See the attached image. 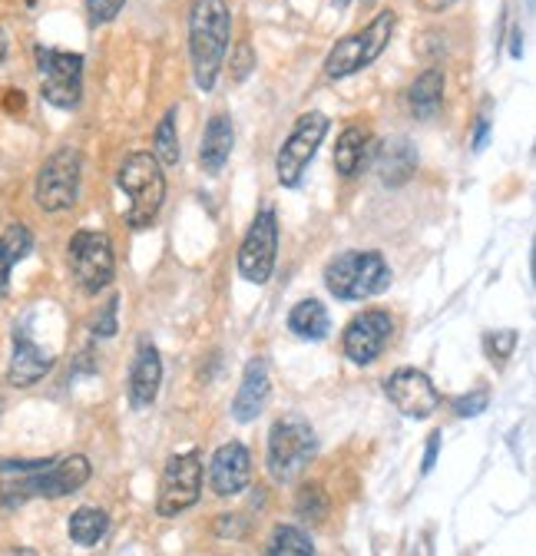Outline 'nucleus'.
I'll list each match as a JSON object with an SVG mask.
<instances>
[{
    "label": "nucleus",
    "mask_w": 536,
    "mask_h": 556,
    "mask_svg": "<svg viewBox=\"0 0 536 556\" xmlns=\"http://www.w3.org/2000/svg\"><path fill=\"white\" fill-rule=\"evenodd\" d=\"M232 11L226 0H192L189 8V56L195 87L209 93L219 80L222 60L229 53Z\"/></svg>",
    "instance_id": "nucleus-1"
},
{
    "label": "nucleus",
    "mask_w": 536,
    "mask_h": 556,
    "mask_svg": "<svg viewBox=\"0 0 536 556\" xmlns=\"http://www.w3.org/2000/svg\"><path fill=\"white\" fill-rule=\"evenodd\" d=\"M90 473H93V467L84 454L47 460L34 470L8 473V480H0V501L8 507H21L24 501H34V497H47V501L71 497L90 480Z\"/></svg>",
    "instance_id": "nucleus-2"
},
{
    "label": "nucleus",
    "mask_w": 536,
    "mask_h": 556,
    "mask_svg": "<svg viewBox=\"0 0 536 556\" xmlns=\"http://www.w3.org/2000/svg\"><path fill=\"white\" fill-rule=\"evenodd\" d=\"M116 186L126 195V226L146 229L163 208L166 199V176L153 153H132L123 160L116 173Z\"/></svg>",
    "instance_id": "nucleus-3"
},
{
    "label": "nucleus",
    "mask_w": 536,
    "mask_h": 556,
    "mask_svg": "<svg viewBox=\"0 0 536 556\" xmlns=\"http://www.w3.org/2000/svg\"><path fill=\"white\" fill-rule=\"evenodd\" d=\"M324 286L334 299L361 302L387 292L391 268L381 252H342L324 265Z\"/></svg>",
    "instance_id": "nucleus-4"
},
{
    "label": "nucleus",
    "mask_w": 536,
    "mask_h": 556,
    "mask_svg": "<svg viewBox=\"0 0 536 556\" xmlns=\"http://www.w3.org/2000/svg\"><path fill=\"white\" fill-rule=\"evenodd\" d=\"M315 454H318V438H315L311 425L298 414L279 417V421L272 425V431H268L265 464H268V473H272L276 483L298 480Z\"/></svg>",
    "instance_id": "nucleus-5"
},
{
    "label": "nucleus",
    "mask_w": 536,
    "mask_h": 556,
    "mask_svg": "<svg viewBox=\"0 0 536 556\" xmlns=\"http://www.w3.org/2000/svg\"><path fill=\"white\" fill-rule=\"evenodd\" d=\"M394 24H397V14L394 11H381L365 30L358 34H348L345 40H339L328 56H324V77L331 80H345L358 70L371 66L391 43V34H394Z\"/></svg>",
    "instance_id": "nucleus-6"
},
{
    "label": "nucleus",
    "mask_w": 536,
    "mask_h": 556,
    "mask_svg": "<svg viewBox=\"0 0 536 556\" xmlns=\"http://www.w3.org/2000/svg\"><path fill=\"white\" fill-rule=\"evenodd\" d=\"M66 265H71L77 286L87 295L103 292L116 275V255L110 236L100 229H80L71 239V245H66Z\"/></svg>",
    "instance_id": "nucleus-7"
},
{
    "label": "nucleus",
    "mask_w": 536,
    "mask_h": 556,
    "mask_svg": "<svg viewBox=\"0 0 536 556\" xmlns=\"http://www.w3.org/2000/svg\"><path fill=\"white\" fill-rule=\"evenodd\" d=\"M80 153L63 147L56 150L37 173V186H34V199L43 213H66L74 208L80 199Z\"/></svg>",
    "instance_id": "nucleus-8"
},
{
    "label": "nucleus",
    "mask_w": 536,
    "mask_h": 556,
    "mask_svg": "<svg viewBox=\"0 0 536 556\" xmlns=\"http://www.w3.org/2000/svg\"><path fill=\"white\" fill-rule=\"evenodd\" d=\"M37 74L40 93L50 106L74 110L84 97V56L63 53L50 47H37Z\"/></svg>",
    "instance_id": "nucleus-9"
},
{
    "label": "nucleus",
    "mask_w": 536,
    "mask_h": 556,
    "mask_svg": "<svg viewBox=\"0 0 536 556\" xmlns=\"http://www.w3.org/2000/svg\"><path fill=\"white\" fill-rule=\"evenodd\" d=\"M276 255H279V219L272 205H261L239 245V271L245 282L265 286L276 271Z\"/></svg>",
    "instance_id": "nucleus-10"
},
{
    "label": "nucleus",
    "mask_w": 536,
    "mask_h": 556,
    "mask_svg": "<svg viewBox=\"0 0 536 556\" xmlns=\"http://www.w3.org/2000/svg\"><path fill=\"white\" fill-rule=\"evenodd\" d=\"M328 126H331L328 116L318 113V110L302 113V116L295 119L289 139H285L282 150H279V160H276V176H279L282 186L295 189V186L302 182L308 163L315 160V153H318V147H321V139L328 136Z\"/></svg>",
    "instance_id": "nucleus-11"
},
{
    "label": "nucleus",
    "mask_w": 536,
    "mask_h": 556,
    "mask_svg": "<svg viewBox=\"0 0 536 556\" xmlns=\"http://www.w3.org/2000/svg\"><path fill=\"white\" fill-rule=\"evenodd\" d=\"M199 494H203V460H199L195 451L173 454L166 460L163 480H159V501H156L159 517H176V514L195 507Z\"/></svg>",
    "instance_id": "nucleus-12"
},
{
    "label": "nucleus",
    "mask_w": 536,
    "mask_h": 556,
    "mask_svg": "<svg viewBox=\"0 0 536 556\" xmlns=\"http://www.w3.org/2000/svg\"><path fill=\"white\" fill-rule=\"evenodd\" d=\"M384 394L400 414L411 417V421H427V417L441 407V394H437L434 381L418 368H397L387 378Z\"/></svg>",
    "instance_id": "nucleus-13"
},
{
    "label": "nucleus",
    "mask_w": 536,
    "mask_h": 556,
    "mask_svg": "<svg viewBox=\"0 0 536 556\" xmlns=\"http://www.w3.org/2000/svg\"><path fill=\"white\" fill-rule=\"evenodd\" d=\"M394 334V318L381 308H371V312H361L348 321L345 334H342V344H345V355L348 362L355 365H371Z\"/></svg>",
    "instance_id": "nucleus-14"
},
{
    "label": "nucleus",
    "mask_w": 536,
    "mask_h": 556,
    "mask_svg": "<svg viewBox=\"0 0 536 556\" xmlns=\"http://www.w3.org/2000/svg\"><path fill=\"white\" fill-rule=\"evenodd\" d=\"M252 483V454L242 441H229L213 454L209 486L216 497H235Z\"/></svg>",
    "instance_id": "nucleus-15"
},
{
    "label": "nucleus",
    "mask_w": 536,
    "mask_h": 556,
    "mask_svg": "<svg viewBox=\"0 0 536 556\" xmlns=\"http://www.w3.org/2000/svg\"><path fill=\"white\" fill-rule=\"evenodd\" d=\"M159 384H163V358H159V348L153 341H140L137 348V358H132V368H129V404L143 410L156 401L159 394Z\"/></svg>",
    "instance_id": "nucleus-16"
},
{
    "label": "nucleus",
    "mask_w": 536,
    "mask_h": 556,
    "mask_svg": "<svg viewBox=\"0 0 536 556\" xmlns=\"http://www.w3.org/2000/svg\"><path fill=\"white\" fill-rule=\"evenodd\" d=\"M268 397H272V378H268V365L265 358H252L245 365V375H242V384L235 391V401H232V417L239 425H248L255 417L265 410Z\"/></svg>",
    "instance_id": "nucleus-17"
},
{
    "label": "nucleus",
    "mask_w": 536,
    "mask_h": 556,
    "mask_svg": "<svg viewBox=\"0 0 536 556\" xmlns=\"http://www.w3.org/2000/svg\"><path fill=\"white\" fill-rule=\"evenodd\" d=\"M235 147V129H232V116L229 113H216L203 132V150H199V166H203L206 176H219L232 156Z\"/></svg>",
    "instance_id": "nucleus-18"
},
{
    "label": "nucleus",
    "mask_w": 536,
    "mask_h": 556,
    "mask_svg": "<svg viewBox=\"0 0 536 556\" xmlns=\"http://www.w3.org/2000/svg\"><path fill=\"white\" fill-rule=\"evenodd\" d=\"M53 368V358L43 352L37 341H30L24 331L14 334V355H11V368H8V381L14 388H30L37 384L47 371Z\"/></svg>",
    "instance_id": "nucleus-19"
},
{
    "label": "nucleus",
    "mask_w": 536,
    "mask_h": 556,
    "mask_svg": "<svg viewBox=\"0 0 536 556\" xmlns=\"http://www.w3.org/2000/svg\"><path fill=\"white\" fill-rule=\"evenodd\" d=\"M418 169V150L405 136H394L378 150V179L384 186H405Z\"/></svg>",
    "instance_id": "nucleus-20"
},
{
    "label": "nucleus",
    "mask_w": 536,
    "mask_h": 556,
    "mask_svg": "<svg viewBox=\"0 0 536 556\" xmlns=\"http://www.w3.org/2000/svg\"><path fill=\"white\" fill-rule=\"evenodd\" d=\"M34 249V236L27 226L14 223L4 229V236H0V295L11 292V271L17 262H24Z\"/></svg>",
    "instance_id": "nucleus-21"
},
{
    "label": "nucleus",
    "mask_w": 536,
    "mask_h": 556,
    "mask_svg": "<svg viewBox=\"0 0 536 556\" xmlns=\"http://www.w3.org/2000/svg\"><path fill=\"white\" fill-rule=\"evenodd\" d=\"M444 103V70L427 66L408 90V106L418 119H431Z\"/></svg>",
    "instance_id": "nucleus-22"
},
{
    "label": "nucleus",
    "mask_w": 536,
    "mask_h": 556,
    "mask_svg": "<svg viewBox=\"0 0 536 556\" xmlns=\"http://www.w3.org/2000/svg\"><path fill=\"white\" fill-rule=\"evenodd\" d=\"M368 150H371V132L365 126H348L339 136V143H334V169L342 176H355L365 166Z\"/></svg>",
    "instance_id": "nucleus-23"
},
{
    "label": "nucleus",
    "mask_w": 536,
    "mask_h": 556,
    "mask_svg": "<svg viewBox=\"0 0 536 556\" xmlns=\"http://www.w3.org/2000/svg\"><path fill=\"white\" fill-rule=\"evenodd\" d=\"M289 328L305 341H321L331 331V315L318 299H305L289 312Z\"/></svg>",
    "instance_id": "nucleus-24"
},
{
    "label": "nucleus",
    "mask_w": 536,
    "mask_h": 556,
    "mask_svg": "<svg viewBox=\"0 0 536 556\" xmlns=\"http://www.w3.org/2000/svg\"><path fill=\"white\" fill-rule=\"evenodd\" d=\"M66 530H71V540L77 546H97L110 530V517L100 507H80L71 517V523H66Z\"/></svg>",
    "instance_id": "nucleus-25"
},
{
    "label": "nucleus",
    "mask_w": 536,
    "mask_h": 556,
    "mask_svg": "<svg viewBox=\"0 0 536 556\" xmlns=\"http://www.w3.org/2000/svg\"><path fill=\"white\" fill-rule=\"evenodd\" d=\"M265 553L268 556H311L315 553V543L305 530L285 523V527H276L272 536L265 543Z\"/></svg>",
    "instance_id": "nucleus-26"
},
{
    "label": "nucleus",
    "mask_w": 536,
    "mask_h": 556,
    "mask_svg": "<svg viewBox=\"0 0 536 556\" xmlns=\"http://www.w3.org/2000/svg\"><path fill=\"white\" fill-rule=\"evenodd\" d=\"M153 156L159 160V166H176L182 156L179 132H176V110H166V116L159 119V126L153 132Z\"/></svg>",
    "instance_id": "nucleus-27"
},
{
    "label": "nucleus",
    "mask_w": 536,
    "mask_h": 556,
    "mask_svg": "<svg viewBox=\"0 0 536 556\" xmlns=\"http://www.w3.org/2000/svg\"><path fill=\"white\" fill-rule=\"evenodd\" d=\"M324 510H328V497H324L321 486H318V483L302 486L298 497H295V514H298V520L318 523V520L324 517Z\"/></svg>",
    "instance_id": "nucleus-28"
},
{
    "label": "nucleus",
    "mask_w": 536,
    "mask_h": 556,
    "mask_svg": "<svg viewBox=\"0 0 536 556\" xmlns=\"http://www.w3.org/2000/svg\"><path fill=\"white\" fill-rule=\"evenodd\" d=\"M516 341H520V334H516L513 328H503V331H490V334L484 338V348H487V355H490V358L507 362V358L513 355Z\"/></svg>",
    "instance_id": "nucleus-29"
},
{
    "label": "nucleus",
    "mask_w": 536,
    "mask_h": 556,
    "mask_svg": "<svg viewBox=\"0 0 536 556\" xmlns=\"http://www.w3.org/2000/svg\"><path fill=\"white\" fill-rule=\"evenodd\" d=\"M487 404H490V391L477 388V391L460 394V397L454 401V414H457V417H477V414L487 410Z\"/></svg>",
    "instance_id": "nucleus-30"
},
{
    "label": "nucleus",
    "mask_w": 536,
    "mask_h": 556,
    "mask_svg": "<svg viewBox=\"0 0 536 556\" xmlns=\"http://www.w3.org/2000/svg\"><path fill=\"white\" fill-rule=\"evenodd\" d=\"M232 80L235 84H242L252 70H255V50L248 47V43H235V50H232Z\"/></svg>",
    "instance_id": "nucleus-31"
},
{
    "label": "nucleus",
    "mask_w": 536,
    "mask_h": 556,
    "mask_svg": "<svg viewBox=\"0 0 536 556\" xmlns=\"http://www.w3.org/2000/svg\"><path fill=\"white\" fill-rule=\"evenodd\" d=\"M123 4H126V0H87V17H90L93 27L110 24L123 11Z\"/></svg>",
    "instance_id": "nucleus-32"
},
{
    "label": "nucleus",
    "mask_w": 536,
    "mask_h": 556,
    "mask_svg": "<svg viewBox=\"0 0 536 556\" xmlns=\"http://www.w3.org/2000/svg\"><path fill=\"white\" fill-rule=\"evenodd\" d=\"M116 305H119V299L113 295V299L106 302L103 315L93 321V331H97L100 338H113V334H116Z\"/></svg>",
    "instance_id": "nucleus-33"
},
{
    "label": "nucleus",
    "mask_w": 536,
    "mask_h": 556,
    "mask_svg": "<svg viewBox=\"0 0 536 556\" xmlns=\"http://www.w3.org/2000/svg\"><path fill=\"white\" fill-rule=\"evenodd\" d=\"M441 441H444V438H441V431H434V434L427 438V451H424V467H421L424 473H431V470H434V460H437V454H441Z\"/></svg>",
    "instance_id": "nucleus-34"
},
{
    "label": "nucleus",
    "mask_w": 536,
    "mask_h": 556,
    "mask_svg": "<svg viewBox=\"0 0 536 556\" xmlns=\"http://www.w3.org/2000/svg\"><path fill=\"white\" fill-rule=\"evenodd\" d=\"M487 132H490V119L481 116V119H477V132H474V150H477V153H481L484 143H487Z\"/></svg>",
    "instance_id": "nucleus-35"
},
{
    "label": "nucleus",
    "mask_w": 536,
    "mask_h": 556,
    "mask_svg": "<svg viewBox=\"0 0 536 556\" xmlns=\"http://www.w3.org/2000/svg\"><path fill=\"white\" fill-rule=\"evenodd\" d=\"M457 0H418V8H424V11H431V14H441V11H447V8H454Z\"/></svg>",
    "instance_id": "nucleus-36"
},
{
    "label": "nucleus",
    "mask_w": 536,
    "mask_h": 556,
    "mask_svg": "<svg viewBox=\"0 0 536 556\" xmlns=\"http://www.w3.org/2000/svg\"><path fill=\"white\" fill-rule=\"evenodd\" d=\"M4 56H8V34L0 27V63H4Z\"/></svg>",
    "instance_id": "nucleus-37"
},
{
    "label": "nucleus",
    "mask_w": 536,
    "mask_h": 556,
    "mask_svg": "<svg viewBox=\"0 0 536 556\" xmlns=\"http://www.w3.org/2000/svg\"><path fill=\"white\" fill-rule=\"evenodd\" d=\"M352 4V0H334V8H348Z\"/></svg>",
    "instance_id": "nucleus-38"
},
{
    "label": "nucleus",
    "mask_w": 536,
    "mask_h": 556,
    "mask_svg": "<svg viewBox=\"0 0 536 556\" xmlns=\"http://www.w3.org/2000/svg\"><path fill=\"white\" fill-rule=\"evenodd\" d=\"M0 410H4V401H0Z\"/></svg>",
    "instance_id": "nucleus-39"
}]
</instances>
